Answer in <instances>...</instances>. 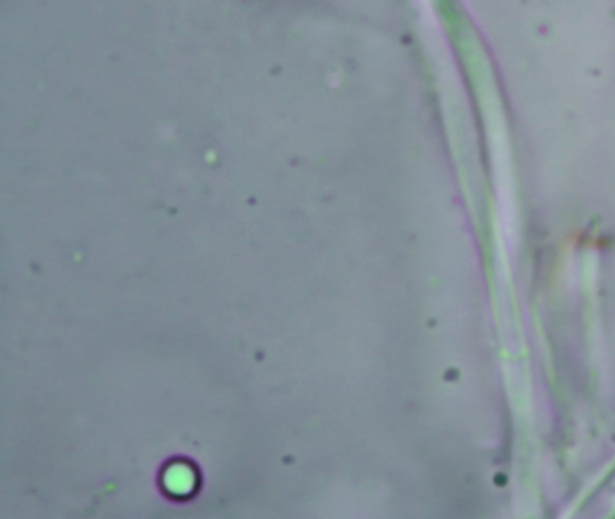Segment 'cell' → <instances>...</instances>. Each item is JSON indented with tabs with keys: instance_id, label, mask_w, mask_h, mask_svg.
<instances>
[{
	"instance_id": "cell-1",
	"label": "cell",
	"mask_w": 615,
	"mask_h": 519,
	"mask_svg": "<svg viewBox=\"0 0 615 519\" xmlns=\"http://www.w3.org/2000/svg\"><path fill=\"white\" fill-rule=\"evenodd\" d=\"M191 485H193V476L184 465L171 467L167 474V489L174 494H186L191 491Z\"/></svg>"
}]
</instances>
